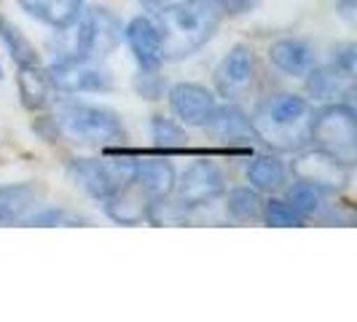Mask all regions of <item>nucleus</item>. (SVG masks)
Returning <instances> with one entry per match:
<instances>
[{
	"instance_id": "obj_9",
	"label": "nucleus",
	"mask_w": 357,
	"mask_h": 322,
	"mask_svg": "<svg viewBox=\"0 0 357 322\" xmlns=\"http://www.w3.org/2000/svg\"><path fill=\"white\" fill-rule=\"evenodd\" d=\"M293 175H296V180H306V183L317 185L322 191L333 194V191H339V188L347 185L349 167L314 148V151L301 153L298 159L293 161Z\"/></svg>"
},
{
	"instance_id": "obj_1",
	"label": "nucleus",
	"mask_w": 357,
	"mask_h": 322,
	"mask_svg": "<svg viewBox=\"0 0 357 322\" xmlns=\"http://www.w3.org/2000/svg\"><path fill=\"white\" fill-rule=\"evenodd\" d=\"M223 8L213 0H183L161 6L153 19L161 38V56L169 62L197 54L218 33Z\"/></svg>"
},
{
	"instance_id": "obj_18",
	"label": "nucleus",
	"mask_w": 357,
	"mask_h": 322,
	"mask_svg": "<svg viewBox=\"0 0 357 322\" xmlns=\"http://www.w3.org/2000/svg\"><path fill=\"white\" fill-rule=\"evenodd\" d=\"M306 89L314 100H322V102H347L352 97V75H344L333 65L314 68L309 72Z\"/></svg>"
},
{
	"instance_id": "obj_6",
	"label": "nucleus",
	"mask_w": 357,
	"mask_h": 322,
	"mask_svg": "<svg viewBox=\"0 0 357 322\" xmlns=\"http://www.w3.org/2000/svg\"><path fill=\"white\" fill-rule=\"evenodd\" d=\"M226 191V180L220 175V169L213 161H194L183 169V175L175 180L172 194H175V204L183 210H197L204 207Z\"/></svg>"
},
{
	"instance_id": "obj_26",
	"label": "nucleus",
	"mask_w": 357,
	"mask_h": 322,
	"mask_svg": "<svg viewBox=\"0 0 357 322\" xmlns=\"http://www.w3.org/2000/svg\"><path fill=\"white\" fill-rule=\"evenodd\" d=\"M151 135H153L156 145H161V148H178L180 151V148L185 145V135H183V129H180L175 121L161 118V116L153 118V124H151Z\"/></svg>"
},
{
	"instance_id": "obj_29",
	"label": "nucleus",
	"mask_w": 357,
	"mask_h": 322,
	"mask_svg": "<svg viewBox=\"0 0 357 322\" xmlns=\"http://www.w3.org/2000/svg\"><path fill=\"white\" fill-rule=\"evenodd\" d=\"M355 46L352 43H347V46H341L333 52V68L341 70L344 75H352L355 78Z\"/></svg>"
},
{
	"instance_id": "obj_7",
	"label": "nucleus",
	"mask_w": 357,
	"mask_h": 322,
	"mask_svg": "<svg viewBox=\"0 0 357 322\" xmlns=\"http://www.w3.org/2000/svg\"><path fill=\"white\" fill-rule=\"evenodd\" d=\"M46 75L52 89L65 94H100L113 89L110 72L94 62H54L52 68H46Z\"/></svg>"
},
{
	"instance_id": "obj_20",
	"label": "nucleus",
	"mask_w": 357,
	"mask_h": 322,
	"mask_svg": "<svg viewBox=\"0 0 357 322\" xmlns=\"http://www.w3.org/2000/svg\"><path fill=\"white\" fill-rule=\"evenodd\" d=\"M0 40L6 46V52L11 54L17 70H27V68H40V56H38L36 46L24 38V33L17 24H11L6 17H0Z\"/></svg>"
},
{
	"instance_id": "obj_27",
	"label": "nucleus",
	"mask_w": 357,
	"mask_h": 322,
	"mask_svg": "<svg viewBox=\"0 0 357 322\" xmlns=\"http://www.w3.org/2000/svg\"><path fill=\"white\" fill-rule=\"evenodd\" d=\"M86 220L68 210H54V207H40L36 215H30V220L24 226H84Z\"/></svg>"
},
{
	"instance_id": "obj_31",
	"label": "nucleus",
	"mask_w": 357,
	"mask_h": 322,
	"mask_svg": "<svg viewBox=\"0 0 357 322\" xmlns=\"http://www.w3.org/2000/svg\"><path fill=\"white\" fill-rule=\"evenodd\" d=\"M341 8V14L347 19H355V11H357V0H336Z\"/></svg>"
},
{
	"instance_id": "obj_10",
	"label": "nucleus",
	"mask_w": 357,
	"mask_h": 322,
	"mask_svg": "<svg viewBox=\"0 0 357 322\" xmlns=\"http://www.w3.org/2000/svg\"><path fill=\"white\" fill-rule=\"evenodd\" d=\"M153 204H156V199L129 178L113 197L105 199V213L110 220H116L121 226H137V223L148 220V213Z\"/></svg>"
},
{
	"instance_id": "obj_19",
	"label": "nucleus",
	"mask_w": 357,
	"mask_h": 322,
	"mask_svg": "<svg viewBox=\"0 0 357 322\" xmlns=\"http://www.w3.org/2000/svg\"><path fill=\"white\" fill-rule=\"evenodd\" d=\"M86 17L91 22V33H94V54H97V59H102L121 43L124 27L110 8H89Z\"/></svg>"
},
{
	"instance_id": "obj_4",
	"label": "nucleus",
	"mask_w": 357,
	"mask_h": 322,
	"mask_svg": "<svg viewBox=\"0 0 357 322\" xmlns=\"http://www.w3.org/2000/svg\"><path fill=\"white\" fill-rule=\"evenodd\" d=\"M309 143L336 161L352 167L357 159V124L349 102H331L312 113Z\"/></svg>"
},
{
	"instance_id": "obj_3",
	"label": "nucleus",
	"mask_w": 357,
	"mask_h": 322,
	"mask_svg": "<svg viewBox=\"0 0 357 322\" xmlns=\"http://www.w3.org/2000/svg\"><path fill=\"white\" fill-rule=\"evenodd\" d=\"M52 124L62 137H68L70 143L78 145L113 148V145H124L126 140V129L116 110L81 102V100L59 102Z\"/></svg>"
},
{
	"instance_id": "obj_21",
	"label": "nucleus",
	"mask_w": 357,
	"mask_h": 322,
	"mask_svg": "<svg viewBox=\"0 0 357 322\" xmlns=\"http://www.w3.org/2000/svg\"><path fill=\"white\" fill-rule=\"evenodd\" d=\"M287 169L285 164L277 159V156H255V159L248 164V180L255 191H277L285 185Z\"/></svg>"
},
{
	"instance_id": "obj_2",
	"label": "nucleus",
	"mask_w": 357,
	"mask_h": 322,
	"mask_svg": "<svg viewBox=\"0 0 357 322\" xmlns=\"http://www.w3.org/2000/svg\"><path fill=\"white\" fill-rule=\"evenodd\" d=\"M312 105L298 94H274L255 107L250 124L255 140L282 153H298L309 143Z\"/></svg>"
},
{
	"instance_id": "obj_34",
	"label": "nucleus",
	"mask_w": 357,
	"mask_h": 322,
	"mask_svg": "<svg viewBox=\"0 0 357 322\" xmlns=\"http://www.w3.org/2000/svg\"><path fill=\"white\" fill-rule=\"evenodd\" d=\"M0 78H3V68H0Z\"/></svg>"
},
{
	"instance_id": "obj_33",
	"label": "nucleus",
	"mask_w": 357,
	"mask_h": 322,
	"mask_svg": "<svg viewBox=\"0 0 357 322\" xmlns=\"http://www.w3.org/2000/svg\"><path fill=\"white\" fill-rule=\"evenodd\" d=\"M213 3H218V6H220V8H223V3H226V0H213Z\"/></svg>"
},
{
	"instance_id": "obj_13",
	"label": "nucleus",
	"mask_w": 357,
	"mask_h": 322,
	"mask_svg": "<svg viewBox=\"0 0 357 322\" xmlns=\"http://www.w3.org/2000/svg\"><path fill=\"white\" fill-rule=\"evenodd\" d=\"M124 38L135 54V59H137V65H140V70H159L164 56H161V38L153 19L135 17L124 27Z\"/></svg>"
},
{
	"instance_id": "obj_17",
	"label": "nucleus",
	"mask_w": 357,
	"mask_h": 322,
	"mask_svg": "<svg viewBox=\"0 0 357 322\" xmlns=\"http://www.w3.org/2000/svg\"><path fill=\"white\" fill-rule=\"evenodd\" d=\"M129 178L135 180L137 185H143L151 197L156 199H167L172 194V185H175V169L169 161L161 159H145V161H135L132 164V175Z\"/></svg>"
},
{
	"instance_id": "obj_5",
	"label": "nucleus",
	"mask_w": 357,
	"mask_h": 322,
	"mask_svg": "<svg viewBox=\"0 0 357 322\" xmlns=\"http://www.w3.org/2000/svg\"><path fill=\"white\" fill-rule=\"evenodd\" d=\"M132 164H135L132 159H75L68 167V175L89 197L105 201L107 197H113L129 180Z\"/></svg>"
},
{
	"instance_id": "obj_28",
	"label": "nucleus",
	"mask_w": 357,
	"mask_h": 322,
	"mask_svg": "<svg viewBox=\"0 0 357 322\" xmlns=\"http://www.w3.org/2000/svg\"><path fill=\"white\" fill-rule=\"evenodd\" d=\"M135 89L140 91L145 100H159L164 94V81L156 75V70H140L137 81H135Z\"/></svg>"
},
{
	"instance_id": "obj_23",
	"label": "nucleus",
	"mask_w": 357,
	"mask_h": 322,
	"mask_svg": "<svg viewBox=\"0 0 357 322\" xmlns=\"http://www.w3.org/2000/svg\"><path fill=\"white\" fill-rule=\"evenodd\" d=\"M264 201L258 197L255 188H234L229 199H226V213L231 215L234 220L245 223V220H255L261 215Z\"/></svg>"
},
{
	"instance_id": "obj_15",
	"label": "nucleus",
	"mask_w": 357,
	"mask_h": 322,
	"mask_svg": "<svg viewBox=\"0 0 357 322\" xmlns=\"http://www.w3.org/2000/svg\"><path fill=\"white\" fill-rule=\"evenodd\" d=\"M204 126L213 132L218 140H223V143L248 145L250 140H255V132H252L250 118L234 105L215 107L213 116H210V121H207Z\"/></svg>"
},
{
	"instance_id": "obj_16",
	"label": "nucleus",
	"mask_w": 357,
	"mask_h": 322,
	"mask_svg": "<svg viewBox=\"0 0 357 322\" xmlns=\"http://www.w3.org/2000/svg\"><path fill=\"white\" fill-rule=\"evenodd\" d=\"M17 3L22 6V11H27L33 19L59 30L81 17L86 0H17Z\"/></svg>"
},
{
	"instance_id": "obj_8",
	"label": "nucleus",
	"mask_w": 357,
	"mask_h": 322,
	"mask_svg": "<svg viewBox=\"0 0 357 322\" xmlns=\"http://www.w3.org/2000/svg\"><path fill=\"white\" fill-rule=\"evenodd\" d=\"M255 84V54L250 46L236 43L231 52L223 56V62L215 70V86L220 91V97H226L229 102L248 97V91Z\"/></svg>"
},
{
	"instance_id": "obj_32",
	"label": "nucleus",
	"mask_w": 357,
	"mask_h": 322,
	"mask_svg": "<svg viewBox=\"0 0 357 322\" xmlns=\"http://www.w3.org/2000/svg\"><path fill=\"white\" fill-rule=\"evenodd\" d=\"M145 3H148V6H167V3H172V0H145Z\"/></svg>"
},
{
	"instance_id": "obj_11",
	"label": "nucleus",
	"mask_w": 357,
	"mask_h": 322,
	"mask_svg": "<svg viewBox=\"0 0 357 322\" xmlns=\"http://www.w3.org/2000/svg\"><path fill=\"white\" fill-rule=\"evenodd\" d=\"M43 188L33 183H8L0 185V226L27 223L30 215L43 207Z\"/></svg>"
},
{
	"instance_id": "obj_25",
	"label": "nucleus",
	"mask_w": 357,
	"mask_h": 322,
	"mask_svg": "<svg viewBox=\"0 0 357 322\" xmlns=\"http://www.w3.org/2000/svg\"><path fill=\"white\" fill-rule=\"evenodd\" d=\"M264 210V220L268 226H304L306 217L290 201H282V199H271Z\"/></svg>"
},
{
	"instance_id": "obj_24",
	"label": "nucleus",
	"mask_w": 357,
	"mask_h": 322,
	"mask_svg": "<svg viewBox=\"0 0 357 322\" xmlns=\"http://www.w3.org/2000/svg\"><path fill=\"white\" fill-rule=\"evenodd\" d=\"M325 197H328V191H322V188L312 185V183H306V180H296L293 188L287 191V201L304 215V217L320 213Z\"/></svg>"
},
{
	"instance_id": "obj_14",
	"label": "nucleus",
	"mask_w": 357,
	"mask_h": 322,
	"mask_svg": "<svg viewBox=\"0 0 357 322\" xmlns=\"http://www.w3.org/2000/svg\"><path fill=\"white\" fill-rule=\"evenodd\" d=\"M268 62L277 70L287 72V75H309V72L317 68V52H314V46L309 40L282 38V40L271 43Z\"/></svg>"
},
{
	"instance_id": "obj_22",
	"label": "nucleus",
	"mask_w": 357,
	"mask_h": 322,
	"mask_svg": "<svg viewBox=\"0 0 357 322\" xmlns=\"http://www.w3.org/2000/svg\"><path fill=\"white\" fill-rule=\"evenodd\" d=\"M17 84H19V97L24 107L30 110H40V107L49 102V94H52V84H49V75L46 68H27V70H17Z\"/></svg>"
},
{
	"instance_id": "obj_30",
	"label": "nucleus",
	"mask_w": 357,
	"mask_h": 322,
	"mask_svg": "<svg viewBox=\"0 0 357 322\" xmlns=\"http://www.w3.org/2000/svg\"><path fill=\"white\" fill-rule=\"evenodd\" d=\"M255 0H226L223 3V8H229V11H234V14H239V11H245V8H250Z\"/></svg>"
},
{
	"instance_id": "obj_12",
	"label": "nucleus",
	"mask_w": 357,
	"mask_h": 322,
	"mask_svg": "<svg viewBox=\"0 0 357 322\" xmlns=\"http://www.w3.org/2000/svg\"><path fill=\"white\" fill-rule=\"evenodd\" d=\"M169 107L183 124L204 126L218 107L213 91L199 84H175L169 89Z\"/></svg>"
}]
</instances>
